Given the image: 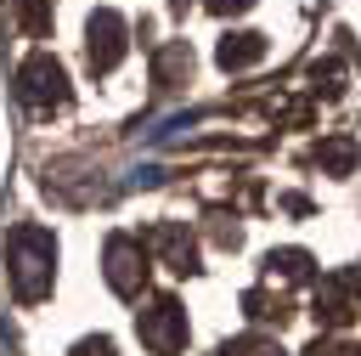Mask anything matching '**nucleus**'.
I'll use <instances>...</instances> for the list:
<instances>
[{
	"label": "nucleus",
	"mask_w": 361,
	"mask_h": 356,
	"mask_svg": "<svg viewBox=\"0 0 361 356\" xmlns=\"http://www.w3.org/2000/svg\"><path fill=\"white\" fill-rule=\"evenodd\" d=\"M6 277L23 305H39L56 283V237L45 226H17L6 237Z\"/></svg>",
	"instance_id": "obj_1"
},
{
	"label": "nucleus",
	"mask_w": 361,
	"mask_h": 356,
	"mask_svg": "<svg viewBox=\"0 0 361 356\" xmlns=\"http://www.w3.org/2000/svg\"><path fill=\"white\" fill-rule=\"evenodd\" d=\"M147 271H152L147 243H141V237H130V232H113V237H107V249H102V277H107V288H113L118 299H141Z\"/></svg>",
	"instance_id": "obj_2"
},
{
	"label": "nucleus",
	"mask_w": 361,
	"mask_h": 356,
	"mask_svg": "<svg viewBox=\"0 0 361 356\" xmlns=\"http://www.w3.org/2000/svg\"><path fill=\"white\" fill-rule=\"evenodd\" d=\"M17 102L45 113V107H68V73L51 51H34L23 68H17Z\"/></svg>",
	"instance_id": "obj_3"
},
{
	"label": "nucleus",
	"mask_w": 361,
	"mask_h": 356,
	"mask_svg": "<svg viewBox=\"0 0 361 356\" xmlns=\"http://www.w3.org/2000/svg\"><path fill=\"white\" fill-rule=\"evenodd\" d=\"M135 333H141V345L152 356H175L186 345V311H180V299L175 294L147 299V311H135Z\"/></svg>",
	"instance_id": "obj_4"
},
{
	"label": "nucleus",
	"mask_w": 361,
	"mask_h": 356,
	"mask_svg": "<svg viewBox=\"0 0 361 356\" xmlns=\"http://www.w3.org/2000/svg\"><path fill=\"white\" fill-rule=\"evenodd\" d=\"M124 51H130V28H124V17L118 11H90V23H85V62H90V73H113L118 62H124Z\"/></svg>",
	"instance_id": "obj_5"
},
{
	"label": "nucleus",
	"mask_w": 361,
	"mask_h": 356,
	"mask_svg": "<svg viewBox=\"0 0 361 356\" xmlns=\"http://www.w3.org/2000/svg\"><path fill=\"white\" fill-rule=\"evenodd\" d=\"M355 294H361V271H338L316 283V322L322 328H344L355 322Z\"/></svg>",
	"instance_id": "obj_6"
},
{
	"label": "nucleus",
	"mask_w": 361,
	"mask_h": 356,
	"mask_svg": "<svg viewBox=\"0 0 361 356\" xmlns=\"http://www.w3.org/2000/svg\"><path fill=\"white\" fill-rule=\"evenodd\" d=\"M141 243L158 249V260H164L175 277H192V271H197V243H192V232H186L180 220H158V226H147Z\"/></svg>",
	"instance_id": "obj_7"
},
{
	"label": "nucleus",
	"mask_w": 361,
	"mask_h": 356,
	"mask_svg": "<svg viewBox=\"0 0 361 356\" xmlns=\"http://www.w3.org/2000/svg\"><path fill=\"white\" fill-rule=\"evenodd\" d=\"M214 57H220V68H226V73H243V68H254V62L265 57V34L237 28V34H226V40H220V51H214Z\"/></svg>",
	"instance_id": "obj_8"
},
{
	"label": "nucleus",
	"mask_w": 361,
	"mask_h": 356,
	"mask_svg": "<svg viewBox=\"0 0 361 356\" xmlns=\"http://www.w3.org/2000/svg\"><path fill=\"white\" fill-rule=\"evenodd\" d=\"M186 79H192V45H186V40H169V45L152 57V85L175 90V85H186Z\"/></svg>",
	"instance_id": "obj_9"
},
{
	"label": "nucleus",
	"mask_w": 361,
	"mask_h": 356,
	"mask_svg": "<svg viewBox=\"0 0 361 356\" xmlns=\"http://www.w3.org/2000/svg\"><path fill=\"white\" fill-rule=\"evenodd\" d=\"M265 271L282 277V283H310V277H316V260H310L305 249H271V254H265Z\"/></svg>",
	"instance_id": "obj_10"
},
{
	"label": "nucleus",
	"mask_w": 361,
	"mask_h": 356,
	"mask_svg": "<svg viewBox=\"0 0 361 356\" xmlns=\"http://www.w3.org/2000/svg\"><path fill=\"white\" fill-rule=\"evenodd\" d=\"M243 311H248L254 322H276V328L293 316V311H288V299H282V294H271V288H248V294H243Z\"/></svg>",
	"instance_id": "obj_11"
},
{
	"label": "nucleus",
	"mask_w": 361,
	"mask_h": 356,
	"mask_svg": "<svg viewBox=\"0 0 361 356\" xmlns=\"http://www.w3.org/2000/svg\"><path fill=\"white\" fill-rule=\"evenodd\" d=\"M316 164L333 170V175H350V164H355V141H350V136H327V141L316 147Z\"/></svg>",
	"instance_id": "obj_12"
},
{
	"label": "nucleus",
	"mask_w": 361,
	"mask_h": 356,
	"mask_svg": "<svg viewBox=\"0 0 361 356\" xmlns=\"http://www.w3.org/2000/svg\"><path fill=\"white\" fill-rule=\"evenodd\" d=\"M51 17H56V0H17V23H23V34H51Z\"/></svg>",
	"instance_id": "obj_13"
},
{
	"label": "nucleus",
	"mask_w": 361,
	"mask_h": 356,
	"mask_svg": "<svg viewBox=\"0 0 361 356\" xmlns=\"http://www.w3.org/2000/svg\"><path fill=\"white\" fill-rule=\"evenodd\" d=\"M220 356H288V350L276 339H265V333H243V339H226Z\"/></svg>",
	"instance_id": "obj_14"
},
{
	"label": "nucleus",
	"mask_w": 361,
	"mask_h": 356,
	"mask_svg": "<svg viewBox=\"0 0 361 356\" xmlns=\"http://www.w3.org/2000/svg\"><path fill=\"white\" fill-rule=\"evenodd\" d=\"M338 79H344L338 57H327V62H316V68H310V90H316V96H338Z\"/></svg>",
	"instance_id": "obj_15"
},
{
	"label": "nucleus",
	"mask_w": 361,
	"mask_h": 356,
	"mask_svg": "<svg viewBox=\"0 0 361 356\" xmlns=\"http://www.w3.org/2000/svg\"><path fill=\"white\" fill-rule=\"evenodd\" d=\"M68 356H113V339H102V333H96V339H79Z\"/></svg>",
	"instance_id": "obj_16"
},
{
	"label": "nucleus",
	"mask_w": 361,
	"mask_h": 356,
	"mask_svg": "<svg viewBox=\"0 0 361 356\" xmlns=\"http://www.w3.org/2000/svg\"><path fill=\"white\" fill-rule=\"evenodd\" d=\"M203 6H209L214 17H243V11L254 6V0H203Z\"/></svg>",
	"instance_id": "obj_17"
},
{
	"label": "nucleus",
	"mask_w": 361,
	"mask_h": 356,
	"mask_svg": "<svg viewBox=\"0 0 361 356\" xmlns=\"http://www.w3.org/2000/svg\"><path fill=\"white\" fill-rule=\"evenodd\" d=\"M305 356H350V350H338V345H322V339H316V345H310Z\"/></svg>",
	"instance_id": "obj_18"
},
{
	"label": "nucleus",
	"mask_w": 361,
	"mask_h": 356,
	"mask_svg": "<svg viewBox=\"0 0 361 356\" xmlns=\"http://www.w3.org/2000/svg\"><path fill=\"white\" fill-rule=\"evenodd\" d=\"M169 6H175V11H186V0H169Z\"/></svg>",
	"instance_id": "obj_19"
}]
</instances>
